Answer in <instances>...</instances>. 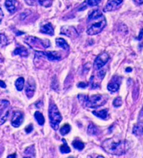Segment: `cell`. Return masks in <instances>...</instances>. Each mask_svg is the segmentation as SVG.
<instances>
[{"instance_id":"6da1fadb","label":"cell","mask_w":143,"mask_h":158,"mask_svg":"<svg viewBox=\"0 0 143 158\" xmlns=\"http://www.w3.org/2000/svg\"><path fill=\"white\" fill-rule=\"evenodd\" d=\"M87 21L88 23H91L87 28V34L89 35H95L101 33L106 25V19L102 12L99 9L91 11L88 16Z\"/></svg>"},{"instance_id":"7a4b0ae2","label":"cell","mask_w":143,"mask_h":158,"mask_svg":"<svg viewBox=\"0 0 143 158\" xmlns=\"http://www.w3.org/2000/svg\"><path fill=\"white\" fill-rule=\"evenodd\" d=\"M102 147L105 151L112 155L120 156L126 151V142L121 140H117L116 138L106 139L102 143Z\"/></svg>"},{"instance_id":"3957f363","label":"cell","mask_w":143,"mask_h":158,"mask_svg":"<svg viewBox=\"0 0 143 158\" xmlns=\"http://www.w3.org/2000/svg\"><path fill=\"white\" fill-rule=\"evenodd\" d=\"M78 99L82 105L87 108H98L104 105L107 101L106 97L101 94H95L91 97L85 94H79Z\"/></svg>"},{"instance_id":"277c9868","label":"cell","mask_w":143,"mask_h":158,"mask_svg":"<svg viewBox=\"0 0 143 158\" xmlns=\"http://www.w3.org/2000/svg\"><path fill=\"white\" fill-rule=\"evenodd\" d=\"M49 118L50 125L54 131L59 129V125L62 120V115L59 111L57 106L54 104H51L49 108Z\"/></svg>"},{"instance_id":"5b68a950","label":"cell","mask_w":143,"mask_h":158,"mask_svg":"<svg viewBox=\"0 0 143 158\" xmlns=\"http://www.w3.org/2000/svg\"><path fill=\"white\" fill-rule=\"evenodd\" d=\"M24 42L28 44V46L32 48L34 47H43V48H49L50 46V41L49 40H40L37 37L28 36L24 40Z\"/></svg>"},{"instance_id":"8992f818","label":"cell","mask_w":143,"mask_h":158,"mask_svg":"<svg viewBox=\"0 0 143 158\" xmlns=\"http://www.w3.org/2000/svg\"><path fill=\"white\" fill-rule=\"evenodd\" d=\"M105 75V70H101L98 71L96 75H94L91 78L90 80V87L92 89L97 88L100 87V84L101 82V81L104 78Z\"/></svg>"},{"instance_id":"52a82bcc","label":"cell","mask_w":143,"mask_h":158,"mask_svg":"<svg viewBox=\"0 0 143 158\" xmlns=\"http://www.w3.org/2000/svg\"><path fill=\"white\" fill-rule=\"evenodd\" d=\"M110 59V56L107 52H102L101 53L99 56H97V57L95 60L94 62V68L95 70H100L101 68H102L103 66L108 62Z\"/></svg>"},{"instance_id":"ba28073f","label":"cell","mask_w":143,"mask_h":158,"mask_svg":"<svg viewBox=\"0 0 143 158\" xmlns=\"http://www.w3.org/2000/svg\"><path fill=\"white\" fill-rule=\"evenodd\" d=\"M120 83H121V78L116 75L109 82L107 85V89L111 92H117L120 88Z\"/></svg>"},{"instance_id":"9c48e42d","label":"cell","mask_w":143,"mask_h":158,"mask_svg":"<svg viewBox=\"0 0 143 158\" xmlns=\"http://www.w3.org/2000/svg\"><path fill=\"white\" fill-rule=\"evenodd\" d=\"M35 55L36 56H44V58L48 59L49 61H60L61 60V56L59 55L58 52H39L36 51L35 52Z\"/></svg>"},{"instance_id":"30bf717a","label":"cell","mask_w":143,"mask_h":158,"mask_svg":"<svg viewBox=\"0 0 143 158\" xmlns=\"http://www.w3.org/2000/svg\"><path fill=\"white\" fill-rule=\"evenodd\" d=\"M133 134L136 135H141L143 134V106L140 111L138 121L133 128Z\"/></svg>"},{"instance_id":"8fae6325","label":"cell","mask_w":143,"mask_h":158,"mask_svg":"<svg viewBox=\"0 0 143 158\" xmlns=\"http://www.w3.org/2000/svg\"><path fill=\"white\" fill-rule=\"evenodd\" d=\"M122 3H123V0H108V2L106 3L105 6L104 7L103 11L104 12L114 11L121 5Z\"/></svg>"},{"instance_id":"7c38bea8","label":"cell","mask_w":143,"mask_h":158,"mask_svg":"<svg viewBox=\"0 0 143 158\" xmlns=\"http://www.w3.org/2000/svg\"><path fill=\"white\" fill-rule=\"evenodd\" d=\"M60 34L65 35L70 38H76L79 35L76 29L73 26H63L60 29Z\"/></svg>"},{"instance_id":"4fadbf2b","label":"cell","mask_w":143,"mask_h":158,"mask_svg":"<svg viewBox=\"0 0 143 158\" xmlns=\"http://www.w3.org/2000/svg\"><path fill=\"white\" fill-rule=\"evenodd\" d=\"M35 89H36L35 82L32 78H29L27 82L26 88H25V93L28 98H31L34 96L35 92Z\"/></svg>"},{"instance_id":"5bb4252c","label":"cell","mask_w":143,"mask_h":158,"mask_svg":"<svg viewBox=\"0 0 143 158\" xmlns=\"http://www.w3.org/2000/svg\"><path fill=\"white\" fill-rule=\"evenodd\" d=\"M24 122V114L19 111L13 112L11 124L13 127H19Z\"/></svg>"},{"instance_id":"9a60e30c","label":"cell","mask_w":143,"mask_h":158,"mask_svg":"<svg viewBox=\"0 0 143 158\" xmlns=\"http://www.w3.org/2000/svg\"><path fill=\"white\" fill-rule=\"evenodd\" d=\"M101 0H85V2L83 3V5L79 9V11H82L85 9L87 7H94L100 4Z\"/></svg>"},{"instance_id":"2e32d148","label":"cell","mask_w":143,"mask_h":158,"mask_svg":"<svg viewBox=\"0 0 143 158\" xmlns=\"http://www.w3.org/2000/svg\"><path fill=\"white\" fill-rule=\"evenodd\" d=\"M40 32L43 34H46L49 35H54V28L52 25L50 23H47L44 25H42L40 28Z\"/></svg>"},{"instance_id":"e0dca14e","label":"cell","mask_w":143,"mask_h":158,"mask_svg":"<svg viewBox=\"0 0 143 158\" xmlns=\"http://www.w3.org/2000/svg\"><path fill=\"white\" fill-rule=\"evenodd\" d=\"M17 3H18L16 0H6L5 1V7L9 13H13L16 11Z\"/></svg>"},{"instance_id":"ac0fdd59","label":"cell","mask_w":143,"mask_h":158,"mask_svg":"<svg viewBox=\"0 0 143 158\" xmlns=\"http://www.w3.org/2000/svg\"><path fill=\"white\" fill-rule=\"evenodd\" d=\"M55 41H56V45L58 47L62 48L63 50H65L66 52H68L70 50V46L65 40L62 39V38H57Z\"/></svg>"},{"instance_id":"d6986e66","label":"cell","mask_w":143,"mask_h":158,"mask_svg":"<svg viewBox=\"0 0 143 158\" xmlns=\"http://www.w3.org/2000/svg\"><path fill=\"white\" fill-rule=\"evenodd\" d=\"M13 55H19V56H28V50H27L25 47H24V46H19V47H17L14 51H13Z\"/></svg>"},{"instance_id":"ffe728a7","label":"cell","mask_w":143,"mask_h":158,"mask_svg":"<svg viewBox=\"0 0 143 158\" xmlns=\"http://www.w3.org/2000/svg\"><path fill=\"white\" fill-rule=\"evenodd\" d=\"M92 114L95 116H97L98 118H102V119H106L108 117V109L105 108L100 111H93Z\"/></svg>"},{"instance_id":"44dd1931","label":"cell","mask_w":143,"mask_h":158,"mask_svg":"<svg viewBox=\"0 0 143 158\" xmlns=\"http://www.w3.org/2000/svg\"><path fill=\"white\" fill-rule=\"evenodd\" d=\"M34 118L36 119V121L38 122L39 125H44V117L42 114V113H40L39 111H36L34 113Z\"/></svg>"},{"instance_id":"7402d4cb","label":"cell","mask_w":143,"mask_h":158,"mask_svg":"<svg viewBox=\"0 0 143 158\" xmlns=\"http://www.w3.org/2000/svg\"><path fill=\"white\" fill-rule=\"evenodd\" d=\"M87 132L90 135H96L98 133H99V131L97 129V127L93 125L92 123H91L88 126V129H87Z\"/></svg>"},{"instance_id":"603a6c76","label":"cell","mask_w":143,"mask_h":158,"mask_svg":"<svg viewBox=\"0 0 143 158\" xmlns=\"http://www.w3.org/2000/svg\"><path fill=\"white\" fill-rule=\"evenodd\" d=\"M24 86V78H19L17 79L15 82V87L18 91H22Z\"/></svg>"},{"instance_id":"cb8c5ba5","label":"cell","mask_w":143,"mask_h":158,"mask_svg":"<svg viewBox=\"0 0 143 158\" xmlns=\"http://www.w3.org/2000/svg\"><path fill=\"white\" fill-rule=\"evenodd\" d=\"M34 151H35L34 146V145H30V146H28L26 150H25L24 155H25V157H34L35 156Z\"/></svg>"},{"instance_id":"d4e9b609","label":"cell","mask_w":143,"mask_h":158,"mask_svg":"<svg viewBox=\"0 0 143 158\" xmlns=\"http://www.w3.org/2000/svg\"><path fill=\"white\" fill-rule=\"evenodd\" d=\"M72 145H73L74 148H75L78 151H82L85 148V144L81 141H79V140H75L72 142Z\"/></svg>"},{"instance_id":"484cf974","label":"cell","mask_w":143,"mask_h":158,"mask_svg":"<svg viewBox=\"0 0 143 158\" xmlns=\"http://www.w3.org/2000/svg\"><path fill=\"white\" fill-rule=\"evenodd\" d=\"M62 141L64 142V145H62L60 147V151L61 153L63 154H66V153H70V148L69 147V145H67L66 141H65V139L62 140Z\"/></svg>"},{"instance_id":"4316f807","label":"cell","mask_w":143,"mask_h":158,"mask_svg":"<svg viewBox=\"0 0 143 158\" xmlns=\"http://www.w3.org/2000/svg\"><path fill=\"white\" fill-rule=\"evenodd\" d=\"M70 130H71L70 125L69 124H65V125H64L60 128V133L62 135H67L69 132L70 131Z\"/></svg>"},{"instance_id":"83f0119b","label":"cell","mask_w":143,"mask_h":158,"mask_svg":"<svg viewBox=\"0 0 143 158\" xmlns=\"http://www.w3.org/2000/svg\"><path fill=\"white\" fill-rule=\"evenodd\" d=\"M9 110L5 111L4 114L0 117V125H2L3 124H4V122L6 121L7 118L9 117Z\"/></svg>"},{"instance_id":"f1b7e54d","label":"cell","mask_w":143,"mask_h":158,"mask_svg":"<svg viewBox=\"0 0 143 158\" xmlns=\"http://www.w3.org/2000/svg\"><path fill=\"white\" fill-rule=\"evenodd\" d=\"M0 45L2 46H5L8 45V39L3 34H0Z\"/></svg>"},{"instance_id":"f546056e","label":"cell","mask_w":143,"mask_h":158,"mask_svg":"<svg viewBox=\"0 0 143 158\" xmlns=\"http://www.w3.org/2000/svg\"><path fill=\"white\" fill-rule=\"evenodd\" d=\"M39 3L44 7H50L52 5V0H39Z\"/></svg>"},{"instance_id":"4dcf8cb0","label":"cell","mask_w":143,"mask_h":158,"mask_svg":"<svg viewBox=\"0 0 143 158\" xmlns=\"http://www.w3.org/2000/svg\"><path fill=\"white\" fill-rule=\"evenodd\" d=\"M113 105H114V107H116V108L122 105V99H121L120 97L116 98L114 99V101H113Z\"/></svg>"},{"instance_id":"1f68e13d","label":"cell","mask_w":143,"mask_h":158,"mask_svg":"<svg viewBox=\"0 0 143 158\" xmlns=\"http://www.w3.org/2000/svg\"><path fill=\"white\" fill-rule=\"evenodd\" d=\"M9 105V101H7V100H1L0 101V108H7Z\"/></svg>"},{"instance_id":"d6a6232c","label":"cell","mask_w":143,"mask_h":158,"mask_svg":"<svg viewBox=\"0 0 143 158\" xmlns=\"http://www.w3.org/2000/svg\"><path fill=\"white\" fill-rule=\"evenodd\" d=\"M33 129H34V127H33V125H32V124H30V125H28L26 128H25V131H26V133H28H28L32 132Z\"/></svg>"},{"instance_id":"836d02e7","label":"cell","mask_w":143,"mask_h":158,"mask_svg":"<svg viewBox=\"0 0 143 158\" xmlns=\"http://www.w3.org/2000/svg\"><path fill=\"white\" fill-rule=\"evenodd\" d=\"M77 87L78 88H85L87 87V84L85 82H79Z\"/></svg>"},{"instance_id":"e575fe53","label":"cell","mask_w":143,"mask_h":158,"mask_svg":"<svg viewBox=\"0 0 143 158\" xmlns=\"http://www.w3.org/2000/svg\"><path fill=\"white\" fill-rule=\"evenodd\" d=\"M0 87H1V88H6V84H5V82H3V81H1V80H0Z\"/></svg>"},{"instance_id":"d590c367","label":"cell","mask_w":143,"mask_h":158,"mask_svg":"<svg viewBox=\"0 0 143 158\" xmlns=\"http://www.w3.org/2000/svg\"><path fill=\"white\" fill-rule=\"evenodd\" d=\"M3 18V11H2V9H1V8H0V23H1Z\"/></svg>"},{"instance_id":"8d00e7d4","label":"cell","mask_w":143,"mask_h":158,"mask_svg":"<svg viewBox=\"0 0 143 158\" xmlns=\"http://www.w3.org/2000/svg\"><path fill=\"white\" fill-rule=\"evenodd\" d=\"M137 4H139V5H142L143 4V0H134Z\"/></svg>"},{"instance_id":"74e56055","label":"cell","mask_w":143,"mask_h":158,"mask_svg":"<svg viewBox=\"0 0 143 158\" xmlns=\"http://www.w3.org/2000/svg\"><path fill=\"white\" fill-rule=\"evenodd\" d=\"M131 70H132V69H131V68H130V67H127V68H126V72H131Z\"/></svg>"},{"instance_id":"f35d334b","label":"cell","mask_w":143,"mask_h":158,"mask_svg":"<svg viewBox=\"0 0 143 158\" xmlns=\"http://www.w3.org/2000/svg\"><path fill=\"white\" fill-rule=\"evenodd\" d=\"M142 34H143V29H142V32H141V35H140V36H139V37H138L137 39H138V40H141V39H142Z\"/></svg>"},{"instance_id":"ab89813d","label":"cell","mask_w":143,"mask_h":158,"mask_svg":"<svg viewBox=\"0 0 143 158\" xmlns=\"http://www.w3.org/2000/svg\"><path fill=\"white\" fill-rule=\"evenodd\" d=\"M17 157L16 154H13V155H9V157Z\"/></svg>"}]
</instances>
